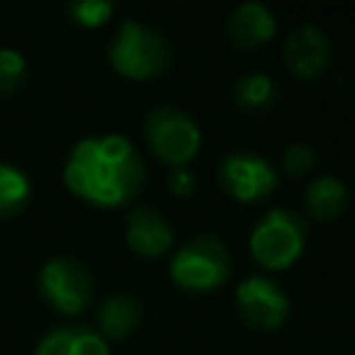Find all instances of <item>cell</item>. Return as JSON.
Wrapping results in <instances>:
<instances>
[{
	"label": "cell",
	"instance_id": "cell-1",
	"mask_svg": "<svg viewBox=\"0 0 355 355\" xmlns=\"http://www.w3.org/2000/svg\"><path fill=\"white\" fill-rule=\"evenodd\" d=\"M64 183L75 197L97 208H122L141 191L144 164L122 133L86 136L69 150Z\"/></svg>",
	"mask_w": 355,
	"mask_h": 355
},
{
	"label": "cell",
	"instance_id": "cell-2",
	"mask_svg": "<svg viewBox=\"0 0 355 355\" xmlns=\"http://www.w3.org/2000/svg\"><path fill=\"white\" fill-rule=\"evenodd\" d=\"M108 58L119 75L130 80H150L169 67L172 47L158 28L139 19H125L108 44Z\"/></svg>",
	"mask_w": 355,
	"mask_h": 355
},
{
	"label": "cell",
	"instance_id": "cell-3",
	"mask_svg": "<svg viewBox=\"0 0 355 355\" xmlns=\"http://www.w3.org/2000/svg\"><path fill=\"white\" fill-rule=\"evenodd\" d=\"M308 239V219L291 208H269L250 230V252L266 269L291 266Z\"/></svg>",
	"mask_w": 355,
	"mask_h": 355
},
{
	"label": "cell",
	"instance_id": "cell-4",
	"mask_svg": "<svg viewBox=\"0 0 355 355\" xmlns=\"http://www.w3.org/2000/svg\"><path fill=\"white\" fill-rule=\"evenodd\" d=\"M230 275L227 244L216 236H194L183 241L169 261V277L186 291H214Z\"/></svg>",
	"mask_w": 355,
	"mask_h": 355
},
{
	"label": "cell",
	"instance_id": "cell-5",
	"mask_svg": "<svg viewBox=\"0 0 355 355\" xmlns=\"http://www.w3.org/2000/svg\"><path fill=\"white\" fill-rule=\"evenodd\" d=\"M144 139L147 147L158 155V161L169 164L172 169L189 166L202 144L200 125L178 105L153 108L144 119Z\"/></svg>",
	"mask_w": 355,
	"mask_h": 355
},
{
	"label": "cell",
	"instance_id": "cell-6",
	"mask_svg": "<svg viewBox=\"0 0 355 355\" xmlns=\"http://www.w3.org/2000/svg\"><path fill=\"white\" fill-rule=\"evenodd\" d=\"M39 294L55 313L78 316L94 297V280L78 258L58 255L39 269Z\"/></svg>",
	"mask_w": 355,
	"mask_h": 355
},
{
	"label": "cell",
	"instance_id": "cell-7",
	"mask_svg": "<svg viewBox=\"0 0 355 355\" xmlns=\"http://www.w3.org/2000/svg\"><path fill=\"white\" fill-rule=\"evenodd\" d=\"M236 311L252 330H277L288 319L291 302L286 291L266 275H250L236 286Z\"/></svg>",
	"mask_w": 355,
	"mask_h": 355
},
{
	"label": "cell",
	"instance_id": "cell-8",
	"mask_svg": "<svg viewBox=\"0 0 355 355\" xmlns=\"http://www.w3.org/2000/svg\"><path fill=\"white\" fill-rule=\"evenodd\" d=\"M216 178H219V186L236 202H258V200L269 197L277 186V175H275L272 164L266 158H261L258 153H247V150L227 153L219 161Z\"/></svg>",
	"mask_w": 355,
	"mask_h": 355
},
{
	"label": "cell",
	"instance_id": "cell-9",
	"mask_svg": "<svg viewBox=\"0 0 355 355\" xmlns=\"http://www.w3.org/2000/svg\"><path fill=\"white\" fill-rule=\"evenodd\" d=\"M283 61L297 78H316L330 64V39L322 28L305 22L286 36Z\"/></svg>",
	"mask_w": 355,
	"mask_h": 355
},
{
	"label": "cell",
	"instance_id": "cell-10",
	"mask_svg": "<svg viewBox=\"0 0 355 355\" xmlns=\"http://www.w3.org/2000/svg\"><path fill=\"white\" fill-rule=\"evenodd\" d=\"M125 241L141 258H158L172 250L175 233L169 219L155 208H133L125 222Z\"/></svg>",
	"mask_w": 355,
	"mask_h": 355
},
{
	"label": "cell",
	"instance_id": "cell-11",
	"mask_svg": "<svg viewBox=\"0 0 355 355\" xmlns=\"http://www.w3.org/2000/svg\"><path fill=\"white\" fill-rule=\"evenodd\" d=\"M225 31H227V39L239 50H258L261 44H266L275 36L277 22H275V14L263 3L244 0L230 11Z\"/></svg>",
	"mask_w": 355,
	"mask_h": 355
},
{
	"label": "cell",
	"instance_id": "cell-12",
	"mask_svg": "<svg viewBox=\"0 0 355 355\" xmlns=\"http://www.w3.org/2000/svg\"><path fill=\"white\" fill-rule=\"evenodd\" d=\"M141 322V302L133 294H111L97 308V336L103 341L128 338Z\"/></svg>",
	"mask_w": 355,
	"mask_h": 355
},
{
	"label": "cell",
	"instance_id": "cell-13",
	"mask_svg": "<svg viewBox=\"0 0 355 355\" xmlns=\"http://www.w3.org/2000/svg\"><path fill=\"white\" fill-rule=\"evenodd\" d=\"M33 355H111L108 341H103L89 327H55L33 349Z\"/></svg>",
	"mask_w": 355,
	"mask_h": 355
},
{
	"label": "cell",
	"instance_id": "cell-14",
	"mask_svg": "<svg viewBox=\"0 0 355 355\" xmlns=\"http://www.w3.org/2000/svg\"><path fill=\"white\" fill-rule=\"evenodd\" d=\"M347 205V186L333 175H319L305 186V208L316 222H333Z\"/></svg>",
	"mask_w": 355,
	"mask_h": 355
},
{
	"label": "cell",
	"instance_id": "cell-15",
	"mask_svg": "<svg viewBox=\"0 0 355 355\" xmlns=\"http://www.w3.org/2000/svg\"><path fill=\"white\" fill-rule=\"evenodd\" d=\"M233 103L247 114H269L277 103V83L266 72H247L233 86Z\"/></svg>",
	"mask_w": 355,
	"mask_h": 355
},
{
	"label": "cell",
	"instance_id": "cell-16",
	"mask_svg": "<svg viewBox=\"0 0 355 355\" xmlns=\"http://www.w3.org/2000/svg\"><path fill=\"white\" fill-rule=\"evenodd\" d=\"M31 191V178L19 166L0 161V219H11L25 211Z\"/></svg>",
	"mask_w": 355,
	"mask_h": 355
},
{
	"label": "cell",
	"instance_id": "cell-17",
	"mask_svg": "<svg viewBox=\"0 0 355 355\" xmlns=\"http://www.w3.org/2000/svg\"><path fill=\"white\" fill-rule=\"evenodd\" d=\"M67 14L83 28H100L108 22V17H114V3H108V0H75L67 6Z\"/></svg>",
	"mask_w": 355,
	"mask_h": 355
},
{
	"label": "cell",
	"instance_id": "cell-18",
	"mask_svg": "<svg viewBox=\"0 0 355 355\" xmlns=\"http://www.w3.org/2000/svg\"><path fill=\"white\" fill-rule=\"evenodd\" d=\"M25 80V55L17 47H0V94H11Z\"/></svg>",
	"mask_w": 355,
	"mask_h": 355
},
{
	"label": "cell",
	"instance_id": "cell-19",
	"mask_svg": "<svg viewBox=\"0 0 355 355\" xmlns=\"http://www.w3.org/2000/svg\"><path fill=\"white\" fill-rule=\"evenodd\" d=\"M313 164H316V153H313V147H308V144H288V147L283 150V169H286V175H291V178L308 175V172L313 169Z\"/></svg>",
	"mask_w": 355,
	"mask_h": 355
},
{
	"label": "cell",
	"instance_id": "cell-20",
	"mask_svg": "<svg viewBox=\"0 0 355 355\" xmlns=\"http://www.w3.org/2000/svg\"><path fill=\"white\" fill-rule=\"evenodd\" d=\"M166 186H169V191L178 194V197H191L194 189H197V178H194V172H191L189 166H178V169L169 172Z\"/></svg>",
	"mask_w": 355,
	"mask_h": 355
}]
</instances>
